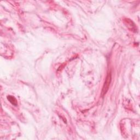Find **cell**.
Instances as JSON below:
<instances>
[{"instance_id":"cell-1","label":"cell","mask_w":140,"mask_h":140,"mask_svg":"<svg viewBox=\"0 0 140 140\" xmlns=\"http://www.w3.org/2000/svg\"><path fill=\"white\" fill-rule=\"evenodd\" d=\"M111 79H112L111 78V73H109L108 74L107 76L106 77V81H105L104 85H103L102 92L103 95H104V94H106V93L107 92L108 90L109 89V86H110V84H111Z\"/></svg>"},{"instance_id":"cell-2","label":"cell","mask_w":140,"mask_h":140,"mask_svg":"<svg viewBox=\"0 0 140 140\" xmlns=\"http://www.w3.org/2000/svg\"><path fill=\"white\" fill-rule=\"evenodd\" d=\"M125 20H126L125 23L127 24V27L130 30L134 31V32H136L137 31V29H136V26L135 25V24L129 19V22H128V19H125Z\"/></svg>"},{"instance_id":"cell-3","label":"cell","mask_w":140,"mask_h":140,"mask_svg":"<svg viewBox=\"0 0 140 140\" xmlns=\"http://www.w3.org/2000/svg\"><path fill=\"white\" fill-rule=\"evenodd\" d=\"M7 99L10 102H11L13 105H14V106H17L18 105V102H17V99L11 95H8L7 96Z\"/></svg>"}]
</instances>
